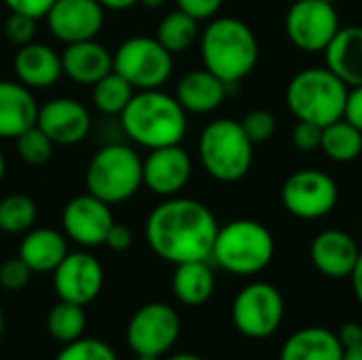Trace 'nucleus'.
Returning <instances> with one entry per match:
<instances>
[{
	"label": "nucleus",
	"mask_w": 362,
	"mask_h": 360,
	"mask_svg": "<svg viewBox=\"0 0 362 360\" xmlns=\"http://www.w3.org/2000/svg\"><path fill=\"white\" fill-rule=\"evenodd\" d=\"M38 102L19 81H0V140H15L36 125Z\"/></svg>",
	"instance_id": "obj_21"
},
{
	"label": "nucleus",
	"mask_w": 362,
	"mask_h": 360,
	"mask_svg": "<svg viewBox=\"0 0 362 360\" xmlns=\"http://www.w3.org/2000/svg\"><path fill=\"white\" fill-rule=\"evenodd\" d=\"M15 146H17V155L23 163L45 166L51 159L55 144L49 140V136L38 125H32L15 138Z\"/></svg>",
	"instance_id": "obj_32"
},
{
	"label": "nucleus",
	"mask_w": 362,
	"mask_h": 360,
	"mask_svg": "<svg viewBox=\"0 0 362 360\" xmlns=\"http://www.w3.org/2000/svg\"><path fill=\"white\" fill-rule=\"evenodd\" d=\"M59 55L64 74L76 85L93 87L100 79L112 72V53L95 38L70 42Z\"/></svg>",
	"instance_id": "obj_20"
},
{
	"label": "nucleus",
	"mask_w": 362,
	"mask_h": 360,
	"mask_svg": "<svg viewBox=\"0 0 362 360\" xmlns=\"http://www.w3.org/2000/svg\"><path fill=\"white\" fill-rule=\"evenodd\" d=\"M344 119L350 121L354 127H358L362 132V85L361 87H352V89L348 91Z\"/></svg>",
	"instance_id": "obj_41"
},
{
	"label": "nucleus",
	"mask_w": 362,
	"mask_h": 360,
	"mask_svg": "<svg viewBox=\"0 0 362 360\" xmlns=\"http://www.w3.org/2000/svg\"><path fill=\"white\" fill-rule=\"evenodd\" d=\"M339 189L333 176L322 170H299L282 187L284 208L303 221H316L331 214L337 206Z\"/></svg>",
	"instance_id": "obj_12"
},
{
	"label": "nucleus",
	"mask_w": 362,
	"mask_h": 360,
	"mask_svg": "<svg viewBox=\"0 0 362 360\" xmlns=\"http://www.w3.org/2000/svg\"><path fill=\"white\" fill-rule=\"evenodd\" d=\"M240 125H242V129L246 132V136H248V140L252 144L267 142L276 134V117L269 110H263V108H257V110H250L248 115H244Z\"/></svg>",
	"instance_id": "obj_34"
},
{
	"label": "nucleus",
	"mask_w": 362,
	"mask_h": 360,
	"mask_svg": "<svg viewBox=\"0 0 362 360\" xmlns=\"http://www.w3.org/2000/svg\"><path fill=\"white\" fill-rule=\"evenodd\" d=\"M291 140H293V146L303 151V153L316 151V149H320L322 127H318L314 123H308V121H297V125L293 127Z\"/></svg>",
	"instance_id": "obj_37"
},
{
	"label": "nucleus",
	"mask_w": 362,
	"mask_h": 360,
	"mask_svg": "<svg viewBox=\"0 0 362 360\" xmlns=\"http://www.w3.org/2000/svg\"><path fill=\"white\" fill-rule=\"evenodd\" d=\"M112 70L136 91L159 89L174 70V55L153 36H132L112 53Z\"/></svg>",
	"instance_id": "obj_8"
},
{
	"label": "nucleus",
	"mask_w": 362,
	"mask_h": 360,
	"mask_svg": "<svg viewBox=\"0 0 362 360\" xmlns=\"http://www.w3.org/2000/svg\"><path fill=\"white\" fill-rule=\"evenodd\" d=\"M180 335V318L168 303H146L136 310L125 329V342L134 354L163 356Z\"/></svg>",
	"instance_id": "obj_10"
},
{
	"label": "nucleus",
	"mask_w": 362,
	"mask_h": 360,
	"mask_svg": "<svg viewBox=\"0 0 362 360\" xmlns=\"http://www.w3.org/2000/svg\"><path fill=\"white\" fill-rule=\"evenodd\" d=\"M4 174H6V159H4V153H2V149H0V182H2V178H4Z\"/></svg>",
	"instance_id": "obj_48"
},
{
	"label": "nucleus",
	"mask_w": 362,
	"mask_h": 360,
	"mask_svg": "<svg viewBox=\"0 0 362 360\" xmlns=\"http://www.w3.org/2000/svg\"><path fill=\"white\" fill-rule=\"evenodd\" d=\"M204 68L229 87L246 79L259 62V40L238 17H212L199 34Z\"/></svg>",
	"instance_id": "obj_3"
},
{
	"label": "nucleus",
	"mask_w": 362,
	"mask_h": 360,
	"mask_svg": "<svg viewBox=\"0 0 362 360\" xmlns=\"http://www.w3.org/2000/svg\"><path fill=\"white\" fill-rule=\"evenodd\" d=\"M68 255V238L51 227H32L19 244V259L32 274H53Z\"/></svg>",
	"instance_id": "obj_23"
},
{
	"label": "nucleus",
	"mask_w": 362,
	"mask_h": 360,
	"mask_svg": "<svg viewBox=\"0 0 362 360\" xmlns=\"http://www.w3.org/2000/svg\"><path fill=\"white\" fill-rule=\"evenodd\" d=\"M168 0H140V4L142 6H146V8H159V6H163Z\"/></svg>",
	"instance_id": "obj_47"
},
{
	"label": "nucleus",
	"mask_w": 362,
	"mask_h": 360,
	"mask_svg": "<svg viewBox=\"0 0 362 360\" xmlns=\"http://www.w3.org/2000/svg\"><path fill=\"white\" fill-rule=\"evenodd\" d=\"M350 87L325 68H305L297 72L286 87L288 110L297 121L327 127L344 119Z\"/></svg>",
	"instance_id": "obj_4"
},
{
	"label": "nucleus",
	"mask_w": 362,
	"mask_h": 360,
	"mask_svg": "<svg viewBox=\"0 0 362 360\" xmlns=\"http://www.w3.org/2000/svg\"><path fill=\"white\" fill-rule=\"evenodd\" d=\"M38 216L36 202L25 193H11L0 199V231L8 236L25 233Z\"/></svg>",
	"instance_id": "obj_31"
},
{
	"label": "nucleus",
	"mask_w": 362,
	"mask_h": 360,
	"mask_svg": "<svg viewBox=\"0 0 362 360\" xmlns=\"http://www.w3.org/2000/svg\"><path fill=\"white\" fill-rule=\"evenodd\" d=\"M284 25L288 40L305 53L325 51L341 28L333 0H295Z\"/></svg>",
	"instance_id": "obj_11"
},
{
	"label": "nucleus",
	"mask_w": 362,
	"mask_h": 360,
	"mask_svg": "<svg viewBox=\"0 0 362 360\" xmlns=\"http://www.w3.org/2000/svg\"><path fill=\"white\" fill-rule=\"evenodd\" d=\"M168 360H204L197 354H191V352H180V354H172Z\"/></svg>",
	"instance_id": "obj_46"
},
{
	"label": "nucleus",
	"mask_w": 362,
	"mask_h": 360,
	"mask_svg": "<svg viewBox=\"0 0 362 360\" xmlns=\"http://www.w3.org/2000/svg\"><path fill=\"white\" fill-rule=\"evenodd\" d=\"M55 360H119L117 352L102 339L81 337L76 342L64 344V350Z\"/></svg>",
	"instance_id": "obj_33"
},
{
	"label": "nucleus",
	"mask_w": 362,
	"mask_h": 360,
	"mask_svg": "<svg viewBox=\"0 0 362 360\" xmlns=\"http://www.w3.org/2000/svg\"><path fill=\"white\" fill-rule=\"evenodd\" d=\"M227 91H229L227 83H223L210 70L202 68V70L187 72L178 81L174 98L187 110V115L189 112L191 115H208V112H214L216 108H221V104L227 98Z\"/></svg>",
	"instance_id": "obj_22"
},
{
	"label": "nucleus",
	"mask_w": 362,
	"mask_h": 360,
	"mask_svg": "<svg viewBox=\"0 0 362 360\" xmlns=\"http://www.w3.org/2000/svg\"><path fill=\"white\" fill-rule=\"evenodd\" d=\"M344 360H362V344L356 346V348L344 350Z\"/></svg>",
	"instance_id": "obj_45"
},
{
	"label": "nucleus",
	"mask_w": 362,
	"mask_h": 360,
	"mask_svg": "<svg viewBox=\"0 0 362 360\" xmlns=\"http://www.w3.org/2000/svg\"><path fill=\"white\" fill-rule=\"evenodd\" d=\"M284 297L269 282L246 284L233 299L231 320L248 339L272 337L284 320Z\"/></svg>",
	"instance_id": "obj_9"
},
{
	"label": "nucleus",
	"mask_w": 362,
	"mask_h": 360,
	"mask_svg": "<svg viewBox=\"0 0 362 360\" xmlns=\"http://www.w3.org/2000/svg\"><path fill=\"white\" fill-rule=\"evenodd\" d=\"M104 286V267L89 252H68L53 269V289L59 301L89 306Z\"/></svg>",
	"instance_id": "obj_14"
},
{
	"label": "nucleus",
	"mask_w": 362,
	"mask_h": 360,
	"mask_svg": "<svg viewBox=\"0 0 362 360\" xmlns=\"http://www.w3.org/2000/svg\"><path fill=\"white\" fill-rule=\"evenodd\" d=\"M337 337L344 346V350L348 348H356L362 344V325L358 323H344L337 331Z\"/></svg>",
	"instance_id": "obj_42"
},
{
	"label": "nucleus",
	"mask_w": 362,
	"mask_h": 360,
	"mask_svg": "<svg viewBox=\"0 0 362 360\" xmlns=\"http://www.w3.org/2000/svg\"><path fill=\"white\" fill-rule=\"evenodd\" d=\"M178 8L195 17L197 21L212 19L223 6V0H176Z\"/></svg>",
	"instance_id": "obj_39"
},
{
	"label": "nucleus",
	"mask_w": 362,
	"mask_h": 360,
	"mask_svg": "<svg viewBox=\"0 0 362 360\" xmlns=\"http://www.w3.org/2000/svg\"><path fill=\"white\" fill-rule=\"evenodd\" d=\"M134 93H136V89L121 74H117L112 70L93 85L91 102H93L95 110H100L102 115L117 117L125 110V106L129 104Z\"/></svg>",
	"instance_id": "obj_29"
},
{
	"label": "nucleus",
	"mask_w": 362,
	"mask_h": 360,
	"mask_svg": "<svg viewBox=\"0 0 362 360\" xmlns=\"http://www.w3.org/2000/svg\"><path fill=\"white\" fill-rule=\"evenodd\" d=\"M2 331H4V312L0 308V337H2Z\"/></svg>",
	"instance_id": "obj_49"
},
{
	"label": "nucleus",
	"mask_w": 362,
	"mask_h": 360,
	"mask_svg": "<svg viewBox=\"0 0 362 360\" xmlns=\"http://www.w3.org/2000/svg\"><path fill=\"white\" fill-rule=\"evenodd\" d=\"M280 360H344V346L337 333L325 327H305L284 342Z\"/></svg>",
	"instance_id": "obj_25"
},
{
	"label": "nucleus",
	"mask_w": 362,
	"mask_h": 360,
	"mask_svg": "<svg viewBox=\"0 0 362 360\" xmlns=\"http://www.w3.org/2000/svg\"><path fill=\"white\" fill-rule=\"evenodd\" d=\"M36 125L49 136L53 144L74 146L91 132V115L74 98H53L38 106Z\"/></svg>",
	"instance_id": "obj_17"
},
{
	"label": "nucleus",
	"mask_w": 362,
	"mask_h": 360,
	"mask_svg": "<svg viewBox=\"0 0 362 360\" xmlns=\"http://www.w3.org/2000/svg\"><path fill=\"white\" fill-rule=\"evenodd\" d=\"M104 11L98 0H55L45 19L51 34L70 45L95 38L104 28Z\"/></svg>",
	"instance_id": "obj_16"
},
{
	"label": "nucleus",
	"mask_w": 362,
	"mask_h": 360,
	"mask_svg": "<svg viewBox=\"0 0 362 360\" xmlns=\"http://www.w3.org/2000/svg\"><path fill=\"white\" fill-rule=\"evenodd\" d=\"M115 223L110 204L91 193L72 197L62 210V231L68 240L83 248L102 246Z\"/></svg>",
	"instance_id": "obj_13"
},
{
	"label": "nucleus",
	"mask_w": 362,
	"mask_h": 360,
	"mask_svg": "<svg viewBox=\"0 0 362 360\" xmlns=\"http://www.w3.org/2000/svg\"><path fill=\"white\" fill-rule=\"evenodd\" d=\"M274 255L272 231L259 221L238 219L218 227L210 259L233 276H255L272 263Z\"/></svg>",
	"instance_id": "obj_5"
},
{
	"label": "nucleus",
	"mask_w": 362,
	"mask_h": 360,
	"mask_svg": "<svg viewBox=\"0 0 362 360\" xmlns=\"http://www.w3.org/2000/svg\"><path fill=\"white\" fill-rule=\"evenodd\" d=\"M197 155L210 178L218 182H238L252 168L255 144L248 140L240 121L216 119L202 129Z\"/></svg>",
	"instance_id": "obj_6"
},
{
	"label": "nucleus",
	"mask_w": 362,
	"mask_h": 360,
	"mask_svg": "<svg viewBox=\"0 0 362 360\" xmlns=\"http://www.w3.org/2000/svg\"><path fill=\"white\" fill-rule=\"evenodd\" d=\"M87 193L115 206L132 199L142 189V159L123 142L102 146L85 170Z\"/></svg>",
	"instance_id": "obj_7"
},
{
	"label": "nucleus",
	"mask_w": 362,
	"mask_h": 360,
	"mask_svg": "<svg viewBox=\"0 0 362 360\" xmlns=\"http://www.w3.org/2000/svg\"><path fill=\"white\" fill-rule=\"evenodd\" d=\"M85 329H87V316L83 306L59 301L47 314V331L55 342L62 344L76 342L83 337Z\"/></svg>",
	"instance_id": "obj_30"
},
{
	"label": "nucleus",
	"mask_w": 362,
	"mask_h": 360,
	"mask_svg": "<svg viewBox=\"0 0 362 360\" xmlns=\"http://www.w3.org/2000/svg\"><path fill=\"white\" fill-rule=\"evenodd\" d=\"M216 278L208 261L178 263L172 276V291L176 299L189 308H197L210 301L214 295Z\"/></svg>",
	"instance_id": "obj_26"
},
{
	"label": "nucleus",
	"mask_w": 362,
	"mask_h": 360,
	"mask_svg": "<svg viewBox=\"0 0 362 360\" xmlns=\"http://www.w3.org/2000/svg\"><path fill=\"white\" fill-rule=\"evenodd\" d=\"M134 242V236H132V229L127 225H121V223H112L108 236H106V246L115 252H123L132 246Z\"/></svg>",
	"instance_id": "obj_40"
},
{
	"label": "nucleus",
	"mask_w": 362,
	"mask_h": 360,
	"mask_svg": "<svg viewBox=\"0 0 362 360\" xmlns=\"http://www.w3.org/2000/svg\"><path fill=\"white\" fill-rule=\"evenodd\" d=\"M30 276H32V269L19 257L6 259L0 265V286L8 293H17V291L25 289L30 282Z\"/></svg>",
	"instance_id": "obj_35"
},
{
	"label": "nucleus",
	"mask_w": 362,
	"mask_h": 360,
	"mask_svg": "<svg viewBox=\"0 0 362 360\" xmlns=\"http://www.w3.org/2000/svg\"><path fill=\"white\" fill-rule=\"evenodd\" d=\"M327 68L350 89L362 85V25L339 28L322 51Z\"/></svg>",
	"instance_id": "obj_24"
},
{
	"label": "nucleus",
	"mask_w": 362,
	"mask_h": 360,
	"mask_svg": "<svg viewBox=\"0 0 362 360\" xmlns=\"http://www.w3.org/2000/svg\"><path fill=\"white\" fill-rule=\"evenodd\" d=\"M361 257V248L356 240L341 229H325L320 231L310 246V259L314 267L327 278H350L356 261Z\"/></svg>",
	"instance_id": "obj_18"
},
{
	"label": "nucleus",
	"mask_w": 362,
	"mask_h": 360,
	"mask_svg": "<svg viewBox=\"0 0 362 360\" xmlns=\"http://www.w3.org/2000/svg\"><path fill=\"white\" fill-rule=\"evenodd\" d=\"M320 151L337 163L356 161L362 155V132L350 121L339 119L327 127H322Z\"/></svg>",
	"instance_id": "obj_27"
},
{
	"label": "nucleus",
	"mask_w": 362,
	"mask_h": 360,
	"mask_svg": "<svg viewBox=\"0 0 362 360\" xmlns=\"http://www.w3.org/2000/svg\"><path fill=\"white\" fill-rule=\"evenodd\" d=\"M4 36L8 38V42L17 47L32 42L36 36V19L21 13H11L4 21Z\"/></svg>",
	"instance_id": "obj_36"
},
{
	"label": "nucleus",
	"mask_w": 362,
	"mask_h": 360,
	"mask_svg": "<svg viewBox=\"0 0 362 360\" xmlns=\"http://www.w3.org/2000/svg\"><path fill=\"white\" fill-rule=\"evenodd\" d=\"M350 280H352L354 295H356L358 303L362 306V250H361V257H358V261H356V265H354V269H352V274H350Z\"/></svg>",
	"instance_id": "obj_43"
},
{
	"label": "nucleus",
	"mask_w": 362,
	"mask_h": 360,
	"mask_svg": "<svg viewBox=\"0 0 362 360\" xmlns=\"http://www.w3.org/2000/svg\"><path fill=\"white\" fill-rule=\"evenodd\" d=\"M98 2L108 11H127V8L140 4V0H98Z\"/></svg>",
	"instance_id": "obj_44"
},
{
	"label": "nucleus",
	"mask_w": 362,
	"mask_h": 360,
	"mask_svg": "<svg viewBox=\"0 0 362 360\" xmlns=\"http://www.w3.org/2000/svg\"><path fill=\"white\" fill-rule=\"evenodd\" d=\"M134 360H159L157 356H144V354H136V359Z\"/></svg>",
	"instance_id": "obj_50"
},
{
	"label": "nucleus",
	"mask_w": 362,
	"mask_h": 360,
	"mask_svg": "<svg viewBox=\"0 0 362 360\" xmlns=\"http://www.w3.org/2000/svg\"><path fill=\"white\" fill-rule=\"evenodd\" d=\"M6 4V8L11 13H21L28 15L32 19H45L47 13L51 11V6L55 4V0H2Z\"/></svg>",
	"instance_id": "obj_38"
},
{
	"label": "nucleus",
	"mask_w": 362,
	"mask_h": 360,
	"mask_svg": "<svg viewBox=\"0 0 362 360\" xmlns=\"http://www.w3.org/2000/svg\"><path fill=\"white\" fill-rule=\"evenodd\" d=\"M193 176L191 155L180 146H161L148 151L146 159H142V187L159 197L178 195Z\"/></svg>",
	"instance_id": "obj_15"
},
{
	"label": "nucleus",
	"mask_w": 362,
	"mask_h": 360,
	"mask_svg": "<svg viewBox=\"0 0 362 360\" xmlns=\"http://www.w3.org/2000/svg\"><path fill=\"white\" fill-rule=\"evenodd\" d=\"M123 134L148 151L180 144L187 136V110L161 89L136 91L119 115Z\"/></svg>",
	"instance_id": "obj_2"
},
{
	"label": "nucleus",
	"mask_w": 362,
	"mask_h": 360,
	"mask_svg": "<svg viewBox=\"0 0 362 360\" xmlns=\"http://www.w3.org/2000/svg\"><path fill=\"white\" fill-rule=\"evenodd\" d=\"M199 21L195 17H191L189 13L176 8L172 13H168L157 28V40L172 53H185L187 49H191L197 40H199Z\"/></svg>",
	"instance_id": "obj_28"
},
{
	"label": "nucleus",
	"mask_w": 362,
	"mask_h": 360,
	"mask_svg": "<svg viewBox=\"0 0 362 360\" xmlns=\"http://www.w3.org/2000/svg\"><path fill=\"white\" fill-rule=\"evenodd\" d=\"M218 233L212 210L191 197H165L155 206L144 223L148 248L168 263L208 261Z\"/></svg>",
	"instance_id": "obj_1"
},
{
	"label": "nucleus",
	"mask_w": 362,
	"mask_h": 360,
	"mask_svg": "<svg viewBox=\"0 0 362 360\" xmlns=\"http://www.w3.org/2000/svg\"><path fill=\"white\" fill-rule=\"evenodd\" d=\"M0 233H2V231H0Z\"/></svg>",
	"instance_id": "obj_51"
},
{
	"label": "nucleus",
	"mask_w": 362,
	"mask_h": 360,
	"mask_svg": "<svg viewBox=\"0 0 362 360\" xmlns=\"http://www.w3.org/2000/svg\"><path fill=\"white\" fill-rule=\"evenodd\" d=\"M13 72L21 85L28 89H47L55 85L64 70H62V55L45 42H28L19 47L13 57Z\"/></svg>",
	"instance_id": "obj_19"
}]
</instances>
